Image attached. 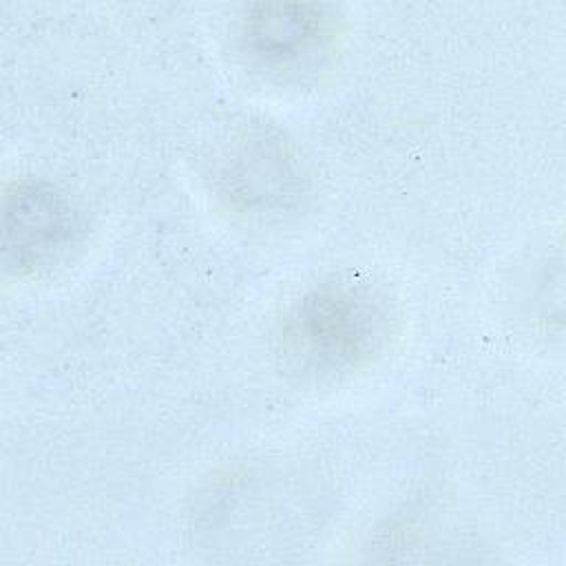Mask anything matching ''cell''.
Wrapping results in <instances>:
<instances>
[{"label":"cell","instance_id":"cell-1","mask_svg":"<svg viewBox=\"0 0 566 566\" xmlns=\"http://www.w3.org/2000/svg\"><path fill=\"white\" fill-rule=\"evenodd\" d=\"M391 334L385 296L369 283L329 279L290 310L285 338L296 356L323 371H347L374 360Z\"/></svg>","mask_w":566,"mask_h":566},{"label":"cell","instance_id":"cell-2","mask_svg":"<svg viewBox=\"0 0 566 566\" xmlns=\"http://www.w3.org/2000/svg\"><path fill=\"white\" fill-rule=\"evenodd\" d=\"M80 230V214L57 188L20 181L7 192L2 252L9 268L22 272L42 265L66 250Z\"/></svg>","mask_w":566,"mask_h":566},{"label":"cell","instance_id":"cell-3","mask_svg":"<svg viewBox=\"0 0 566 566\" xmlns=\"http://www.w3.org/2000/svg\"><path fill=\"white\" fill-rule=\"evenodd\" d=\"M332 18L325 4H252L245 15V40L263 60L292 62L329 38Z\"/></svg>","mask_w":566,"mask_h":566},{"label":"cell","instance_id":"cell-4","mask_svg":"<svg viewBox=\"0 0 566 566\" xmlns=\"http://www.w3.org/2000/svg\"><path fill=\"white\" fill-rule=\"evenodd\" d=\"M221 179L234 201L245 208L285 206L301 192V177L292 155L279 139L256 137L239 146Z\"/></svg>","mask_w":566,"mask_h":566}]
</instances>
